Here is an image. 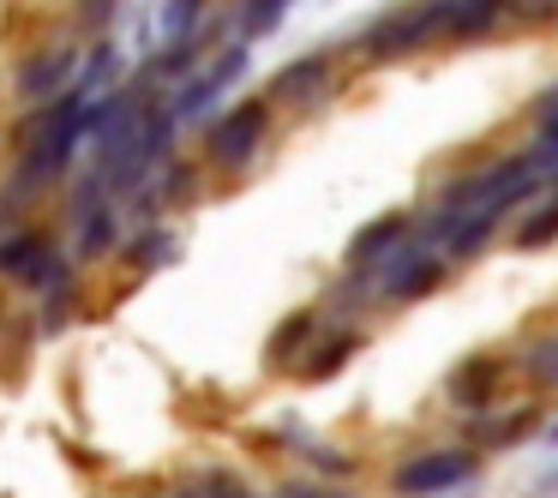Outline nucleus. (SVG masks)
I'll use <instances>...</instances> for the list:
<instances>
[{
    "instance_id": "nucleus-21",
    "label": "nucleus",
    "mask_w": 558,
    "mask_h": 498,
    "mask_svg": "<svg viewBox=\"0 0 558 498\" xmlns=\"http://www.w3.org/2000/svg\"><path fill=\"white\" fill-rule=\"evenodd\" d=\"M529 373H534V378H546V385H558V337H546L541 349L529 354Z\"/></svg>"
},
{
    "instance_id": "nucleus-24",
    "label": "nucleus",
    "mask_w": 558,
    "mask_h": 498,
    "mask_svg": "<svg viewBox=\"0 0 558 498\" xmlns=\"http://www.w3.org/2000/svg\"><path fill=\"white\" fill-rule=\"evenodd\" d=\"M546 438H553V445H558V421H553V426H546Z\"/></svg>"
},
{
    "instance_id": "nucleus-17",
    "label": "nucleus",
    "mask_w": 558,
    "mask_h": 498,
    "mask_svg": "<svg viewBox=\"0 0 558 498\" xmlns=\"http://www.w3.org/2000/svg\"><path fill=\"white\" fill-rule=\"evenodd\" d=\"M169 253H174V234L157 222V229H145L133 246H126V265H133V270H150L157 258H169Z\"/></svg>"
},
{
    "instance_id": "nucleus-12",
    "label": "nucleus",
    "mask_w": 558,
    "mask_h": 498,
    "mask_svg": "<svg viewBox=\"0 0 558 498\" xmlns=\"http://www.w3.org/2000/svg\"><path fill=\"white\" fill-rule=\"evenodd\" d=\"M498 19H505L498 0H450L445 7V37L450 42H474V37H486Z\"/></svg>"
},
{
    "instance_id": "nucleus-8",
    "label": "nucleus",
    "mask_w": 558,
    "mask_h": 498,
    "mask_svg": "<svg viewBox=\"0 0 558 498\" xmlns=\"http://www.w3.org/2000/svg\"><path fill=\"white\" fill-rule=\"evenodd\" d=\"M474 469H481L474 450H426V457H409L397 469V493L433 498V493H450V486H469Z\"/></svg>"
},
{
    "instance_id": "nucleus-11",
    "label": "nucleus",
    "mask_w": 558,
    "mask_h": 498,
    "mask_svg": "<svg viewBox=\"0 0 558 498\" xmlns=\"http://www.w3.org/2000/svg\"><path fill=\"white\" fill-rule=\"evenodd\" d=\"M402 241H409V217H397V210L378 217V222H366V229L349 241V270H378Z\"/></svg>"
},
{
    "instance_id": "nucleus-2",
    "label": "nucleus",
    "mask_w": 558,
    "mask_h": 498,
    "mask_svg": "<svg viewBox=\"0 0 558 498\" xmlns=\"http://www.w3.org/2000/svg\"><path fill=\"white\" fill-rule=\"evenodd\" d=\"M265 133H270V102L246 97V102H234V109H222L217 121H210L205 157L217 162V169H246V162L258 157V145H265Z\"/></svg>"
},
{
    "instance_id": "nucleus-3",
    "label": "nucleus",
    "mask_w": 558,
    "mask_h": 498,
    "mask_svg": "<svg viewBox=\"0 0 558 498\" xmlns=\"http://www.w3.org/2000/svg\"><path fill=\"white\" fill-rule=\"evenodd\" d=\"M61 277H73V265H66V258L54 253V241H49L43 229L19 222V229L0 234V282H25V289H54Z\"/></svg>"
},
{
    "instance_id": "nucleus-13",
    "label": "nucleus",
    "mask_w": 558,
    "mask_h": 498,
    "mask_svg": "<svg viewBox=\"0 0 558 498\" xmlns=\"http://www.w3.org/2000/svg\"><path fill=\"white\" fill-rule=\"evenodd\" d=\"M121 66H126V54H121V42H114V37H102V42H97V49H90V61H85V66H78V90H85V97H90V102H97V97H102V90H109V85H114V78H121Z\"/></svg>"
},
{
    "instance_id": "nucleus-9",
    "label": "nucleus",
    "mask_w": 558,
    "mask_h": 498,
    "mask_svg": "<svg viewBox=\"0 0 558 498\" xmlns=\"http://www.w3.org/2000/svg\"><path fill=\"white\" fill-rule=\"evenodd\" d=\"M325 90H330V54L325 49L301 54V61H289L277 78H270V97L277 102H318Z\"/></svg>"
},
{
    "instance_id": "nucleus-7",
    "label": "nucleus",
    "mask_w": 558,
    "mask_h": 498,
    "mask_svg": "<svg viewBox=\"0 0 558 498\" xmlns=\"http://www.w3.org/2000/svg\"><path fill=\"white\" fill-rule=\"evenodd\" d=\"M241 73H246V42H229V49H222L210 66H198L186 85H174V102H169L174 121H181V126H186V121H205V114L217 109L222 97H229V85H234Z\"/></svg>"
},
{
    "instance_id": "nucleus-14",
    "label": "nucleus",
    "mask_w": 558,
    "mask_h": 498,
    "mask_svg": "<svg viewBox=\"0 0 558 498\" xmlns=\"http://www.w3.org/2000/svg\"><path fill=\"white\" fill-rule=\"evenodd\" d=\"M205 7H210V0H162V13H157V37H162V49H169V42L198 37V31H205Z\"/></svg>"
},
{
    "instance_id": "nucleus-15",
    "label": "nucleus",
    "mask_w": 558,
    "mask_h": 498,
    "mask_svg": "<svg viewBox=\"0 0 558 498\" xmlns=\"http://www.w3.org/2000/svg\"><path fill=\"white\" fill-rule=\"evenodd\" d=\"M294 0H241V13H234V37L241 42H258L270 37V31L282 25V13H289Z\"/></svg>"
},
{
    "instance_id": "nucleus-16",
    "label": "nucleus",
    "mask_w": 558,
    "mask_h": 498,
    "mask_svg": "<svg viewBox=\"0 0 558 498\" xmlns=\"http://www.w3.org/2000/svg\"><path fill=\"white\" fill-rule=\"evenodd\" d=\"M553 241H558V198H546L534 217H522L517 246H522V253H541V246H553Z\"/></svg>"
},
{
    "instance_id": "nucleus-1",
    "label": "nucleus",
    "mask_w": 558,
    "mask_h": 498,
    "mask_svg": "<svg viewBox=\"0 0 558 498\" xmlns=\"http://www.w3.org/2000/svg\"><path fill=\"white\" fill-rule=\"evenodd\" d=\"M445 7L450 0H409L397 13L373 19V25L361 31V54L366 61H402V54L426 49L433 37H445Z\"/></svg>"
},
{
    "instance_id": "nucleus-22",
    "label": "nucleus",
    "mask_w": 558,
    "mask_h": 498,
    "mask_svg": "<svg viewBox=\"0 0 558 498\" xmlns=\"http://www.w3.org/2000/svg\"><path fill=\"white\" fill-rule=\"evenodd\" d=\"M282 498H342V493H325V486H289Z\"/></svg>"
},
{
    "instance_id": "nucleus-10",
    "label": "nucleus",
    "mask_w": 558,
    "mask_h": 498,
    "mask_svg": "<svg viewBox=\"0 0 558 498\" xmlns=\"http://www.w3.org/2000/svg\"><path fill=\"white\" fill-rule=\"evenodd\" d=\"M498 385H505V366H498L493 354H474V361H462L457 373H450L445 397L457 402V409H486V402L498 397Z\"/></svg>"
},
{
    "instance_id": "nucleus-23",
    "label": "nucleus",
    "mask_w": 558,
    "mask_h": 498,
    "mask_svg": "<svg viewBox=\"0 0 558 498\" xmlns=\"http://www.w3.org/2000/svg\"><path fill=\"white\" fill-rule=\"evenodd\" d=\"M534 493H558V469H553V474H541V481H534Z\"/></svg>"
},
{
    "instance_id": "nucleus-20",
    "label": "nucleus",
    "mask_w": 558,
    "mask_h": 498,
    "mask_svg": "<svg viewBox=\"0 0 558 498\" xmlns=\"http://www.w3.org/2000/svg\"><path fill=\"white\" fill-rule=\"evenodd\" d=\"M510 19H522V25H541V19H558V0H498Z\"/></svg>"
},
{
    "instance_id": "nucleus-5",
    "label": "nucleus",
    "mask_w": 558,
    "mask_h": 498,
    "mask_svg": "<svg viewBox=\"0 0 558 498\" xmlns=\"http://www.w3.org/2000/svg\"><path fill=\"white\" fill-rule=\"evenodd\" d=\"M78 66H85V54H78V42L66 37V42H49V49H37V54H25L19 61V73H13V90L25 102H54V97H66V90L78 85Z\"/></svg>"
},
{
    "instance_id": "nucleus-19",
    "label": "nucleus",
    "mask_w": 558,
    "mask_h": 498,
    "mask_svg": "<svg viewBox=\"0 0 558 498\" xmlns=\"http://www.w3.org/2000/svg\"><path fill=\"white\" fill-rule=\"evenodd\" d=\"M313 330H318V318H313V313H294L289 325H282L277 337H270V361H289V354L301 349V342H313Z\"/></svg>"
},
{
    "instance_id": "nucleus-4",
    "label": "nucleus",
    "mask_w": 558,
    "mask_h": 498,
    "mask_svg": "<svg viewBox=\"0 0 558 498\" xmlns=\"http://www.w3.org/2000/svg\"><path fill=\"white\" fill-rule=\"evenodd\" d=\"M66 217H73V253L78 258H102L114 246V198H109V186L97 181V169L73 181Z\"/></svg>"
},
{
    "instance_id": "nucleus-6",
    "label": "nucleus",
    "mask_w": 558,
    "mask_h": 498,
    "mask_svg": "<svg viewBox=\"0 0 558 498\" xmlns=\"http://www.w3.org/2000/svg\"><path fill=\"white\" fill-rule=\"evenodd\" d=\"M438 282H445V258H438L426 241H402L397 253L378 265L373 294H385V301H421V294L438 289Z\"/></svg>"
},
{
    "instance_id": "nucleus-18",
    "label": "nucleus",
    "mask_w": 558,
    "mask_h": 498,
    "mask_svg": "<svg viewBox=\"0 0 558 498\" xmlns=\"http://www.w3.org/2000/svg\"><path fill=\"white\" fill-rule=\"evenodd\" d=\"M349 354H354V330H342L337 342H325L318 354H306V361H301V378H330L342 361H349Z\"/></svg>"
}]
</instances>
